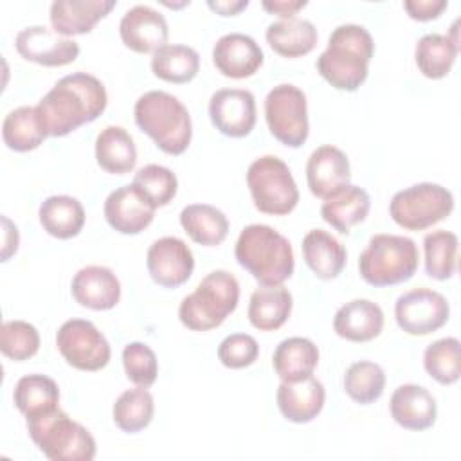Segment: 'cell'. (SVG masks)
Masks as SVG:
<instances>
[{
    "mask_svg": "<svg viewBox=\"0 0 461 461\" xmlns=\"http://www.w3.org/2000/svg\"><path fill=\"white\" fill-rule=\"evenodd\" d=\"M155 205L135 185H121L104 200V218L121 234H139L155 218Z\"/></svg>",
    "mask_w": 461,
    "mask_h": 461,
    "instance_id": "2e32d148",
    "label": "cell"
},
{
    "mask_svg": "<svg viewBox=\"0 0 461 461\" xmlns=\"http://www.w3.org/2000/svg\"><path fill=\"white\" fill-rule=\"evenodd\" d=\"M146 267L158 286L176 288L191 277L194 258L184 240L176 236H164L149 245Z\"/></svg>",
    "mask_w": 461,
    "mask_h": 461,
    "instance_id": "4fadbf2b",
    "label": "cell"
},
{
    "mask_svg": "<svg viewBox=\"0 0 461 461\" xmlns=\"http://www.w3.org/2000/svg\"><path fill=\"white\" fill-rule=\"evenodd\" d=\"M104 85L92 74L63 76L38 103L36 110L47 135L65 137L79 126L95 121L106 108Z\"/></svg>",
    "mask_w": 461,
    "mask_h": 461,
    "instance_id": "6da1fadb",
    "label": "cell"
},
{
    "mask_svg": "<svg viewBox=\"0 0 461 461\" xmlns=\"http://www.w3.org/2000/svg\"><path fill=\"white\" fill-rule=\"evenodd\" d=\"M131 184H135L155 207L167 205L175 198L178 189V180L175 173L169 167L158 164H148L140 167L135 173Z\"/></svg>",
    "mask_w": 461,
    "mask_h": 461,
    "instance_id": "b9f144b4",
    "label": "cell"
},
{
    "mask_svg": "<svg viewBox=\"0 0 461 461\" xmlns=\"http://www.w3.org/2000/svg\"><path fill=\"white\" fill-rule=\"evenodd\" d=\"M306 0H263V9L272 13V14H277V16H283V18H292L299 9L306 7Z\"/></svg>",
    "mask_w": 461,
    "mask_h": 461,
    "instance_id": "bcb514c9",
    "label": "cell"
},
{
    "mask_svg": "<svg viewBox=\"0 0 461 461\" xmlns=\"http://www.w3.org/2000/svg\"><path fill=\"white\" fill-rule=\"evenodd\" d=\"M292 294L283 285H261L249 301V321L256 330H279L292 313Z\"/></svg>",
    "mask_w": 461,
    "mask_h": 461,
    "instance_id": "d4e9b609",
    "label": "cell"
},
{
    "mask_svg": "<svg viewBox=\"0 0 461 461\" xmlns=\"http://www.w3.org/2000/svg\"><path fill=\"white\" fill-rule=\"evenodd\" d=\"M72 297L85 308L103 312L112 310L121 299V283L117 276L101 265H88L72 277Z\"/></svg>",
    "mask_w": 461,
    "mask_h": 461,
    "instance_id": "ffe728a7",
    "label": "cell"
},
{
    "mask_svg": "<svg viewBox=\"0 0 461 461\" xmlns=\"http://www.w3.org/2000/svg\"><path fill=\"white\" fill-rule=\"evenodd\" d=\"M200 70V56L189 45H164L151 58V72L167 83H189Z\"/></svg>",
    "mask_w": 461,
    "mask_h": 461,
    "instance_id": "d590c367",
    "label": "cell"
},
{
    "mask_svg": "<svg viewBox=\"0 0 461 461\" xmlns=\"http://www.w3.org/2000/svg\"><path fill=\"white\" fill-rule=\"evenodd\" d=\"M281 414L292 423H308L324 407L326 391L321 380L310 376L299 382H281L276 393Z\"/></svg>",
    "mask_w": 461,
    "mask_h": 461,
    "instance_id": "7402d4cb",
    "label": "cell"
},
{
    "mask_svg": "<svg viewBox=\"0 0 461 461\" xmlns=\"http://www.w3.org/2000/svg\"><path fill=\"white\" fill-rule=\"evenodd\" d=\"M180 225L194 243L203 247H216L229 234L227 216L209 203H191L184 207Z\"/></svg>",
    "mask_w": 461,
    "mask_h": 461,
    "instance_id": "d6a6232c",
    "label": "cell"
},
{
    "mask_svg": "<svg viewBox=\"0 0 461 461\" xmlns=\"http://www.w3.org/2000/svg\"><path fill=\"white\" fill-rule=\"evenodd\" d=\"M351 180L348 155L331 144L319 146L306 162V182L313 196L330 198Z\"/></svg>",
    "mask_w": 461,
    "mask_h": 461,
    "instance_id": "ac0fdd59",
    "label": "cell"
},
{
    "mask_svg": "<svg viewBox=\"0 0 461 461\" xmlns=\"http://www.w3.org/2000/svg\"><path fill=\"white\" fill-rule=\"evenodd\" d=\"M303 258L308 268L322 281L335 279L348 259L342 243L322 229H312L303 238Z\"/></svg>",
    "mask_w": 461,
    "mask_h": 461,
    "instance_id": "484cf974",
    "label": "cell"
},
{
    "mask_svg": "<svg viewBox=\"0 0 461 461\" xmlns=\"http://www.w3.org/2000/svg\"><path fill=\"white\" fill-rule=\"evenodd\" d=\"M371 200L366 189L358 185H344L321 205V216L340 234H348L353 225L366 220Z\"/></svg>",
    "mask_w": 461,
    "mask_h": 461,
    "instance_id": "83f0119b",
    "label": "cell"
},
{
    "mask_svg": "<svg viewBox=\"0 0 461 461\" xmlns=\"http://www.w3.org/2000/svg\"><path fill=\"white\" fill-rule=\"evenodd\" d=\"M385 389L384 369L371 360H360L351 364L344 373V391L346 394L360 403L369 405L376 402Z\"/></svg>",
    "mask_w": 461,
    "mask_h": 461,
    "instance_id": "f35d334b",
    "label": "cell"
},
{
    "mask_svg": "<svg viewBox=\"0 0 461 461\" xmlns=\"http://www.w3.org/2000/svg\"><path fill=\"white\" fill-rule=\"evenodd\" d=\"M407 14L418 22H429L438 18L447 7L445 0H407L403 2Z\"/></svg>",
    "mask_w": 461,
    "mask_h": 461,
    "instance_id": "f6af8a7d",
    "label": "cell"
},
{
    "mask_svg": "<svg viewBox=\"0 0 461 461\" xmlns=\"http://www.w3.org/2000/svg\"><path fill=\"white\" fill-rule=\"evenodd\" d=\"M259 346L249 333L227 335L218 346V360L229 369H243L256 362Z\"/></svg>",
    "mask_w": 461,
    "mask_h": 461,
    "instance_id": "ee69618b",
    "label": "cell"
},
{
    "mask_svg": "<svg viewBox=\"0 0 461 461\" xmlns=\"http://www.w3.org/2000/svg\"><path fill=\"white\" fill-rule=\"evenodd\" d=\"M207 5L209 9H212L221 16H234L249 5V0H216V2L209 0Z\"/></svg>",
    "mask_w": 461,
    "mask_h": 461,
    "instance_id": "c3c4849f",
    "label": "cell"
},
{
    "mask_svg": "<svg viewBox=\"0 0 461 461\" xmlns=\"http://www.w3.org/2000/svg\"><path fill=\"white\" fill-rule=\"evenodd\" d=\"M115 7L113 0H56L50 4L52 29L68 38L86 34Z\"/></svg>",
    "mask_w": 461,
    "mask_h": 461,
    "instance_id": "603a6c76",
    "label": "cell"
},
{
    "mask_svg": "<svg viewBox=\"0 0 461 461\" xmlns=\"http://www.w3.org/2000/svg\"><path fill=\"white\" fill-rule=\"evenodd\" d=\"M13 400L16 409L25 418H31L56 409L59 402V389L50 376L32 373L16 382Z\"/></svg>",
    "mask_w": 461,
    "mask_h": 461,
    "instance_id": "e575fe53",
    "label": "cell"
},
{
    "mask_svg": "<svg viewBox=\"0 0 461 461\" xmlns=\"http://www.w3.org/2000/svg\"><path fill=\"white\" fill-rule=\"evenodd\" d=\"M212 63L225 77L245 79L263 65V50L249 34L229 32L214 43Z\"/></svg>",
    "mask_w": 461,
    "mask_h": 461,
    "instance_id": "d6986e66",
    "label": "cell"
},
{
    "mask_svg": "<svg viewBox=\"0 0 461 461\" xmlns=\"http://www.w3.org/2000/svg\"><path fill=\"white\" fill-rule=\"evenodd\" d=\"M265 36L272 50L283 58H301L312 52L319 40L315 25L297 16L270 23Z\"/></svg>",
    "mask_w": 461,
    "mask_h": 461,
    "instance_id": "f546056e",
    "label": "cell"
},
{
    "mask_svg": "<svg viewBox=\"0 0 461 461\" xmlns=\"http://www.w3.org/2000/svg\"><path fill=\"white\" fill-rule=\"evenodd\" d=\"M448 301L436 290L414 288L402 294L394 304L398 326L409 335H429L443 328L448 321Z\"/></svg>",
    "mask_w": 461,
    "mask_h": 461,
    "instance_id": "7c38bea8",
    "label": "cell"
},
{
    "mask_svg": "<svg viewBox=\"0 0 461 461\" xmlns=\"http://www.w3.org/2000/svg\"><path fill=\"white\" fill-rule=\"evenodd\" d=\"M122 366L128 380L135 385L149 387L158 375V362L155 351L144 342H130L122 349Z\"/></svg>",
    "mask_w": 461,
    "mask_h": 461,
    "instance_id": "7bdbcfd3",
    "label": "cell"
},
{
    "mask_svg": "<svg viewBox=\"0 0 461 461\" xmlns=\"http://www.w3.org/2000/svg\"><path fill=\"white\" fill-rule=\"evenodd\" d=\"M38 218L47 234L58 240H70L77 236L85 225V209L74 196L54 194L41 202Z\"/></svg>",
    "mask_w": 461,
    "mask_h": 461,
    "instance_id": "4dcf8cb0",
    "label": "cell"
},
{
    "mask_svg": "<svg viewBox=\"0 0 461 461\" xmlns=\"http://www.w3.org/2000/svg\"><path fill=\"white\" fill-rule=\"evenodd\" d=\"M56 346L67 364L79 371H99L112 355L106 337L86 319L65 321L56 333Z\"/></svg>",
    "mask_w": 461,
    "mask_h": 461,
    "instance_id": "8fae6325",
    "label": "cell"
},
{
    "mask_svg": "<svg viewBox=\"0 0 461 461\" xmlns=\"http://www.w3.org/2000/svg\"><path fill=\"white\" fill-rule=\"evenodd\" d=\"M0 349L11 360H29L40 349V333L27 321H5L0 330Z\"/></svg>",
    "mask_w": 461,
    "mask_h": 461,
    "instance_id": "60d3db41",
    "label": "cell"
},
{
    "mask_svg": "<svg viewBox=\"0 0 461 461\" xmlns=\"http://www.w3.org/2000/svg\"><path fill=\"white\" fill-rule=\"evenodd\" d=\"M247 185L259 212L285 216L299 202V189L290 167L274 155L256 158L247 169Z\"/></svg>",
    "mask_w": 461,
    "mask_h": 461,
    "instance_id": "ba28073f",
    "label": "cell"
},
{
    "mask_svg": "<svg viewBox=\"0 0 461 461\" xmlns=\"http://www.w3.org/2000/svg\"><path fill=\"white\" fill-rule=\"evenodd\" d=\"M2 223H4V247H2V261H7L11 258V254L16 252L18 249V229L16 225L7 218L2 216Z\"/></svg>",
    "mask_w": 461,
    "mask_h": 461,
    "instance_id": "7dc6e473",
    "label": "cell"
},
{
    "mask_svg": "<svg viewBox=\"0 0 461 461\" xmlns=\"http://www.w3.org/2000/svg\"><path fill=\"white\" fill-rule=\"evenodd\" d=\"M137 126L149 135L167 155H180L193 137V124L187 108L164 90L142 94L133 108Z\"/></svg>",
    "mask_w": 461,
    "mask_h": 461,
    "instance_id": "277c9868",
    "label": "cell"
},
{
    "mask_svg": "<svg viewBox=\"0 0 461 461\" xmlns=\"http://www.w3.org/2000/svg\"><path fill=\"white\" fill-rule=\"evenodd\" d=\"M393 420L407 430H425L436 421L438 407L429 389L416 384L396 387L389 400Z\"/></svg>",
    "mask_w": 461,
    "mask_h": 461,
    "instance_id": "44dd1931",
    "label": "cell"
},
{
    "mask_svg": "<svg viewBox=\"0 0 461 461\" xmlns=\"http://www.w3.org/2000/svg\"><path fill=\"white\" fill-rule=\"evenodd\" d=\"M209 117L220 133L245 137L256 124V99L243 88H220L209 99Z\"/></svg>",
    "mask_w": 461,
    "mask_h": 461,
    "instance_id": "9a60e30c",
    "label": "cell"
},
{
    "mask_svg": "<svg viewBox=\"0 0 461 461\" xmlns=\"http://www.w3.org/2000/svg\"><path fill=\"white\" fill-rule=\"evenodd\" d=\"M27 430L50 461H92L95 456L94 436L59 407L27 418Z\"/></svg>",
    "mask_w": 461,
    "mask_h": 461,
    "instance_id": "8992f818",
    "label": "cell"
},
{
    "mask_svg": "<svg viewBox=\"0 0 461 461\" xmlns=\"http://www.w3.org/2000/svg\"><path fill=\"white\" fill-rule=\"evenodd\" d=\"M155 412L153 396L148 387L137 385L135 389L124 391L113 403V423L128 434H135L144 430Z\"/></svg>",
    "mask_w": 461,
    "mask_h": 461,
    "instance_id": "8d00e7d4",
    "label": "cell"
},
{
    "mask_svg": "<svg viewBox=\"0 0 461 461\" xmlns=\"http://www.w3.org/2000/svg\"><path fill=\"white\" fill-rule=\"evenodd\" d=\"M384 328L382 308L369 299H353L340 306L333 317V330L349 342H367Z\"/></svg>",
    "mask_w": 461,
    "mask_h": 461,
    "instance_id": "cb8c5ba5",
    "label": "cell"
},
{
    "mask_svg": "<svg viewBox=\"0 0 461 461\" xmlns=\"http://www.w3.org/2000/svg\"><path fill=\"white\" fill-rule=\"evenodd\" d=\"M375 52L369 31L358 23H342L330 34L326 50L317 58V72L337 90L355 92L367 77Z\"/></svg>",
    "mask_w": 461,
    "mask_h": 461,
    "instance_id": "7a4b0ae2",
    "label": "cell"
},
{
    "mask_svg": "<svg viewBox=\"0 0 461 461\" xmlns=\"http://www.w3.org/2000/svg\"><path fill=\"white\" fill-rule=\"evenodd\" d=\"M47 131L36 106H18L2 122V139L9 149L32 151L45 140Z\"/></svg>",
    "mask_w": 461,
    "mask_h": 461,
    "instance_id": "836d02e7",
    "label": "cell"
},
{
    "mask_svg": "<svg viewBox=\"0 0 461 461\" xmlns=\"http://www.w3.org/2000/svg\"><path fill=\"white\" fill-rule=\"evenodd\" d=\"M95 160L106 173H130L137 164L133 137L122 126H106L95 137Z\"/></svg>",
    "mask_w": 461,
    "mask_h": 461,
    "instance_id": "1f68e13d",
    "label": "cell"
},
{
    "mask_svg": "<svg viewBox=\"0 0 461 461\" xmlns=\"http://www.w3.org/2000/svg\"><path fill=\"white\" fill-rule=\"evenodd\" d=\"M265 119L270 133L281 144L303 146L310 131L304 92L290 83L274 86L265 97Z\"/></svg>",
    "mask_w": 461,
    "mask_h": 461,
    "instance_id": "30bf717a",
    "label": "cell"
},
{
    "mask_svg": "<svg viewBox=\"0 0 461 461\" xmlns=\"http://www.w3.org/2000/svg\"><path fill=\"white\" fill-rule=\"evenodd\" d=\"M319 364V349L306 337H288L277 344L272 366L281 382H299L310 378Z\"/></svg>",
    "mask_w": 461,
    "mask_h": 461,
    "instance_id": "4316f807",
    "label": "cell"
},
{
    "mask_svg": "<svg viewBox=\"0 0 461 461\" xmlns=\"http://www.w3.org/2000/svg\"><path fill=\"white\" fill-rule=\"evenodd\" d=\"M414 240L398 234H375L358 258L362 279L373 286H393L409 281L418 270Z\"/></svg>",
    "mask_w": 461,
    "mask_h": 461,
    "instance_id": "52a82bcc",
    "label": "cell"
},
{
    "mask_svg": "<svg viewBox=\"0 0 461 461\" xmlns=\"http://www.w3.org/2000/svg\"><path fill=\"white\" fill-rule=\"evenodd\" d=\"M234 256L259 285H283L295 268L288 238L263 223L247 225L240 232Z\"/></svg>",
    "mask_w": 461,
    "mask_h": 461,
    "instance_id": "3957f363",
    "label": "cell"
},
{
    "mask_svg": "<svg viewBox=\"0 0 461 461\" xmlns=\"http://www.w3.org/2000/svg\"><path fill=\"white\" fill-rule=\"evenodd\" d=\"M238 301L240 283L234 274L212 270L198 283L193 294L182 299L178 319L191 331H209L223 324L236 310Z\"/></svg>",
    "mask_w": 461,
    "mask_h": 461,
    "instance_id": "5b68a950",
    "label": "cell"
},
{
    "mask_svg": "<svg viewBox=\"0 0 461 461\" xmlns=\"http://www.w3.org/2000/svg\"><path fill=\"white\" fill-rule=\"evenodd\" d=\"M457 236L450 230H432L423 238L425 250V272L427 276L447 281L457 268Z\"/></svg>",
    "mask_w": 461,
    "mask_h": 461,
    "instance_id": "74e56055",
    "label": "cell"
},
{
    "mask_svg": "<svg viewBox=\"0 0 461 461\" xmlns=\"http://www.w3.org/2000/svg\"><path fill=\"white\" fill-rule=\"evenodd\" d=\"M461 344L456 337L438 339L423 353L425 371L441 385L456 384L461 376Z\"/></svg>",
    "mask_w": 461,
    "mask_h": 461,
    "instance_id": "ab89813d",
    "label": "cell"
},
{
    "mask_svg": "<svg viewBox=\"0 0 461 461\" xmlns=\"http://www.w3.org/2000/svg\"><path fill=\"white\" fill-rule=\"evenodd\" d=\"M119 34L130 50L148 54L166 45L169 31L162 13L149 5H135L121 18Z\"/></svg>",
    "mask_w": 461,
    "mask_h": 461,
    "instance_id": "e0dca14e",
    "label": "cell"
},
{
    "mask_svg": "<svg viewBox=\"0 0 461 461\" xmlns=\"http://www.w3.org/2000/svg\"><path fill=\"white\" fill-rule=\"evenodd\" d=\"M456 25H457V20L452 25V36L432 32L418 40L414 49V59L420 72L425 77L441 79L450 72L459 52Z\"/></svg>",
    "mask_w": 461,
    "mask_h": 461,
    "instance_id": "f1b7e54d",
    "label": "cell"
},
{
    "mask_svg": "<svg viewBox=\"0 0 461 461\" xmlns=\"http://www.w3.org/2000/svg\"><path fill=\"white\" fill-rule=\"evenodd\" d=\"M14 47L23 59L43 67H63L79 56V45L74 40L45 25L22 29L14 38Z\"/></svg>",
    "mask_w": 461,
    "mask_h": 461,
    "instance_id": "5bb4252c",
    "label": "cell"
},
{
    "mask_svg": "<svg viewBox=\"0 0 461 461\" xmlns=\"http://www.w3.org/2000/svg\"><path fill=\"white\" fill-rule=\"evenodd\" d=\"M454 209L452 193L432 182H420L394 193L389 214L405 230H425L445 220Z\"/></svg>",
    "mask_w": 461,
    "mask_h": 461,
    "instance_id": "9c48e42d",
    "label": "cell"
}]
</instances>
